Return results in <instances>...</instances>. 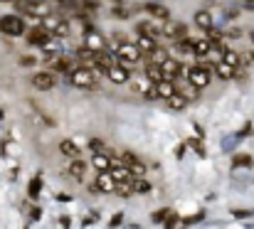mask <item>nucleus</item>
Returning <instances> with one entry per match:
<instances>
[{"instance_id":"b1692460","label":"nucleus","mask_w":254,"mask_h":229,"mask_svg":"<svg viewBox=\"0 0 254 229\" xmlns=\"http://www.w3.org/2000/svg\"><path fill=\"white\" fill-rule=\"evenodd\" d=\"M52 64V69H57V72H72V59H67V57H57V59H52L50 62Z\"/></svg>"},{"instance_id":"4468645a","label":"nucleus","mask_w":254,"mask_h":229,"mask_svg":"<svg viewBox=\"0 0 254 229\" xmlns=\"http://www.w3.org/2000/svg\"><path fill=\"white\" fill-rule=\"evenodd\" d=\"M50 37H52V35H47L42 27H35V30H30V32H27V42H30V45H40V47H42Z\"/></svg>"},{"instance_id":"aec40b11","label":"nucleus","mask_w":254,"mask_h":229,"mask_svg":"<svg viewBox=\"0 0 254 229\" xmlns=\"http://www.w3.org/2000/svg\"><path fill=\"white\" fill-rule=\"evenodd\" d=\"M195 25L197 27H202L205 32L212 27V17H210V12L207 10H200V12H195Z\"/></svg>"},{"instance_id":"c756f323","label":"nucleus","mask_w":254,"mask_h":229,"mask_svg":"<svg viewBox=\"0 0 254 229\" xmlns=\"http://www.w3.org/2000/svg\"><path fill=\"white\" fill-rule=\"evenodd\" d=\"M146 76L153 81V84H158V81H163V76H161V69L158 67H151V64H146Z\"/></svg>"},{"instance_id":"20e7f679","label":"nucleus","mask_w":254,"mask_h":229,"mask_svg":"<svg viewBox=\"0 0 254 229\" xmlns=\"http://www.w3.org/2000/svg\"><path fill=\"white\" fill-rule=\"evenodd\" d=\"M0 32H5L10 37H17V35L25 32V22L17 15H2L0 17Z\"/></svg>"},{"instance_id":"f8f14e48","label":"nucleus","mask_w":254,"mask_h":229,"mask_svg":"<svg viewBox=\"0 0 254 229\" xmlns=\"http://www.w3.org/2000/svg\"><path fill=\"white\" fill-rule=\"evenodd\" d=\"M163 32H166L168 37H173V40L178 42V40H183V37H185V32H188V27H185L183 22H168V25L163 27Z\"/></svg>"},{"instance_id":"5701e85b","label":"nucleus","mask_w":254,"mask_h":229,"mask_svg":"<svg viewBox=\"0 0 254 229\" xmlns=\"http://www.w3.org/2000/svg\"><path fill=\"white\" fill-rule=\"evenodd\" d=\"M222 64H227V67H232V69H237L242 62H240V55L237 52H230V50H225V55H222V59H220Z\"/></svg>"},{"instance_id":"9b49d317","label":"nucleus","mask_w":254,"mask_h":229,"mask_svg":"<svg viewBox=\"0 0 254 229\" xmlns=\"http://www.w3.org/2000/svg\"><path fill=\"white\" fill-rule=\"evenodd\" d=\"M94 190H99V192H114L116 190V182L109 177V172H101L96 177V182H94Z\"/></svg>"},{"instance_id":"6ab92c4d","label":"nucleus","mask_w":254,"mask_h":229,"mask_svg":"<svg viewBox=\"0 0 254 229\" xmlns=\"http://www.w3.org/2000/svg\"><path fill=\"white\" fill-rule=\"evenodd\" d=\"M106 76H109L114 84H126V81H128V72H126V69H121V67L109 69V72H106Z\"/></svg>"},{"instance_id":"37998d69","label":"nucleus","mask_w":254,"mask_h":229,"mask_svg":"<svg viewBox=\"0 0 254 229\" xmlns=\"http://www.w3.org/2000/svg\"><path fill=\"white\" fill-rule=\"evenodd\" d=\"M0 2H5V0H0Z\"/></svg>"},{"instance_id":"9d476101","label":"nucleus","mask_w":254,"mask_h":229,"mask_svg":"<svg viewBox=\"0 0 254 229\" xmlns=\"http://www.w3.org/2000/svg\"><path fill=\"white\" fill-rule=\"evenodd\" d=\"M153 91H156V96H158V99H170L178 89H175V84H173V81H166V79H163V81L153 84Z\"/></svg>"},{"instance_id":"0eeeda50","label":"nucleus","mask_w":254,"mask_h":229,"mask_svg":"<svg viewBox=\"0 0 254 229\" xmlns=\"http://www.w3.org/2000/svg\"><path fill=\"white\" fill-rule=\"evenodd\" d=\"M55 84H57V81H55V74H52V72H40V74L32 76V86L40 89V91H50Z\"/></svg>"},{"instance_id":"473e14b6","label":"nucleus","mask_w":254,"mask_h":229,"mask_svg":"<svg viewBox=\"0 0 254 229\" xmlns=\"http://www.w3.org/2000/svg\"><path fill=\"white\" fill-rule=\"evenodd\" d=\"M178 94H180V96H183V99H185V101H188V99H195V96H197V89H195V86H190V84H188V86H185V89H183V91H178Z\"/></svg>"},{"instance_id":"412c9836","label":"nucleus","mask_w":254,"mask_h":229,"mask_svg":"<svg viewBox=\"0 0 254 229\" xmlns=\"http://www.w3.org/2000/svg\"><path fill=\"white\" fill-rule=\"evenodd\" d=\"M99 47H101V37L94 32V27H91V30H86V50L99 52Z\"/></svg>"},{"instance_id":"ddd939ff","label":"nucleus","mask_w":254,"mask_h":229,"mask_svg":"<svg viewBox=\"0 0 254 229\" xmlns=\"http://www.w3.org/2000/svg\"><path fill=\"white\" fill-rule=\"evenodd\" d=\"M146 12L151 15V17H158V20H168L170 12L166 5H161V2H146Z\"/></svg>"},{"instance_id":"ea45409f","label":"nucleus","mask_w":254,"mask_h":229,"mask_svg":"<svg viewBox=\"0 0 254 229\" xmlns=\"http://www.w3.org/2000/svg\"><path fill=\"white\" fill-rule=\"evenodd\" d=\"M20 64H25V67H30V64H37V62H35V59H30V57H22V59H20Z\"/></svg>"},{"instance_id":"bb28decb","label":"nucleus","mask_w":254,"mask_h":229,"mask_svg":"<svg viewBox=\"0 0 254 229\" xmlns=\"http://www.w3.org/2000/svg\"><path fill=\"white\" fill-rule=\"evenodd\" d=\"M60 151L64 153L67 158H77V155H79V148H77V143H72V141H62V143H60Z\"/></svg>"},{"instance_id":"72a5a7b5","label":"nucleus","mask_w":254,"mask_h":229,"mask_svg":"<svg viewBox=\"0 0 254 229\" xmlns=\"http://www.w3.org/2000/svg\"><path fill=\"white\" fill-rule=\"evenodd\" d=\"M40 187H42V180H40V177H35V180L30 182V197H37Z\"/></svg>"},{"instance_id":"e433bc0d","label":"nucleus","mask_w":254,"mask_h":229,"mask_svg":"<svg viewBox=\"0 0 254 229\" xmlns=\"http://www.w3.org/2000/svg\"><path fill=\"white\" fill-rule=\"evenodd\" d=\"M170 212L168 210H161V212H156V215H153V222H163V217H168Z\"/></svg>"},{"instance_id":"c03bdc74","label":"nucleus","mask_w":254,"mask_h":229,"mask_svg":"<svg viewBox=\"0 0 254 229\" xmlns=\"http://www.w3.org/2000/svg\"><path fill=\"white\" fill-rule=\"evenodd\" d=\"M247 2H250V0H247Z\"/></svg>"},{"instance_id":"a19ab883","label":"nucleus","mask_w":254,"mask_h":229,"mask_svg":"<svg viewBox=\"0 0 254 229\" xmlns=\"http://www.w3.org/2000/svg\"><path fill=\"white\" fill-rule=\"evenodd\" d=\"M62 5H72V2H77V0H60Z\"/></svg>"},{"instance_id":"2f4dec72","label":"nucleus","mask_w":254,"mask_h":229,"mask_svg":"<svg viewBox=\"0 0 254 229\" xmlns=\"http://www.w3.org/2000/svg\"><path fill=\"white\" fill-rule=\"evenodd\" d=\"M235 168H252V158L250 155H237L235 158Z\"/></svg>"},{"instance_id":"c85d7f7f","label":"nucleus","mask_w":254,"mask_h":229,"mask_svg":"<svg viewBox=\"0 0 254 229\" xmlns=\"http://www.w3.org/2000/svg\"><path fill=\"white\" fill-rule=\"evenodd\" d=\"M175 47H178L180 52H185V55H192V40H190V37L178 40V42H175Z\"/></svg>"},{"instance_id":"393cba45","label":"nucleus","mask_w":254,"mask_h":229,"mask_svg":"<svg viewBox=\"0 0 254 229\" xmlns=\"http://www.w3.org/2000/svg\"><path fill=\"white\" fill-rule=\"evenodd\" d=\"M131 190L133 192H151V182L146 177H133L131 180Z\"/></svg>"},{"instance_id":"423d86ee","label":"nucleus","mask_w":254,"mask_h":229,"mask_svg":"<svg viewBox=\"0 0 254 229\" xmlns=\"http://www.w3.org/2000/svg\"><path fill=\"white\" fill-rule=\"evenodd\" d=\"M119 59H124V62H128V64H133V62H138L141 59V52H138V47L131 42H121L119 45Z\"/></svg>"},{"instance_id":"7ed1b4c3","label":"nucleus","mask_w":254,"mask_h":229,"mask_svg":"<svg viewBox=\"0 0 254 229\" xmlns=\"http://www.w3.org/2000/svg\"><path fill=\"white\" fill-rule=\"evenodd\" d=\"M67 79H69V84L82 86V89H89V86L96 84V76H94V72H91L89 67H77V69H72V72L67 74Z\"/></svg>"},{"instance_id":"dca6fc26","label":"nucleus","mask_w":254,"mask_h":229,"mask_svg":"<svg viewBox=\"0 0 254 229\" xmlns=\"http://www.w3.org/2000/svg\"><path fill=\"white\" fill-rule=\"evenodd\" d=\"M168 59L170 57H168V52H166L163 47H156V50L148 55V64H151V67H161V64L168 62Z\"/></svg>"},{"instance_id":"79ce46f5","label":"nucleus","mask_w":254,"mask_h":229,"mask_svg":"<svg viewBox=\"0 0 254 229\" xmlns=\"http://www.w3.org/2000/svg\"><path fill=\"white\" fill-rule=\"evenodd\" d=\"M111 2H114V5H121V2H124V0H111Z\"/></svg>"},{"instance_id":"4be33fe9","label":"nucleus","mask_w":254,"mask_h":229,"mask_svg":"<svg viewBox=\"0 0 254 229\" xmlns=\"http://www.w3.org/2000/svg\"><path fill=\"white\" fill-rule=\"evenodd\" d=\"M91 165H94L99 172H109V168H111V158H106V155H94V158H91Z\"/></svg>"},{"instance_id":"58836bf2","label":"nucleus","mask_w":254,"mask_h":229,"mask_svg":"<svg viewBox=\"0 0 254 229\" xmlns=\"http://www.w3.org/2000/svg\"><path fill=\"white\" fill-rule=\"evenodd\" d=\"M200 220H202V212H197L195 217H188V220H185V225H195V222H200Z\"/></svg>"},{"instance_id":"c9c22d12","label":"nucleus","mask_w":254,"mask_h":229,"mask_svg":"<svg viewBox=\"0 0 254 229\" xmlns=\"http://www.w3.org/2000/svg\"><path fill=\"white\" fill-rule=\"evenodd\" d=\"M188 143H190V146H192V148H195V151L200 153V155H205V148H202V146H200V141H197V138H190V141H188Z\"/></svg>"},{"instance_id":"a211bd4d","label":"nucleus","mask_w":254,"mask_h":229,"mask_svg":"<svg viewBox=\"0 0 254 229\" xmlns=\"http://www.w3.org/2000/svg\"><path fill=\"white\" fill-rule=\"evenodd\" d=\"M210 50H212V42L210 40H192V55L205 57V55H210Z\"/></svg>"},{"instance_id":"39448f33","label":"nucleus","mask_w":254,"mask_h":229,"mask_svg":"<svg viewBox=\"0 0 254 229\" xmlns=\"http://www.w3.org/2000/svg\"><path fill=\"white\" fill-rule=\"evenodd\" d=\"M161 76L166 79V81H173V84H178V76L183 72V67H180V62H175V59H168V62H163L161 67Z\"/></svg>"},{"instance_id":"cd10ccee","label":"nucleus","mask_w":254,"mask_h":229,"mask_svg":"<svg viewBox=\"0 0 254 229\" xmlns=\"http://www.w3.org/2000/svg\"><path fill=\"white\" fill-rule=\"evenodd\" d=\"M215 69H217V74L222 76V79H232V76L237 74V69H232V67L222 64V62H217V64H215Z\"/></svg>"},{"instance_id":"a878e982","label":"nucleus","mask_w":254,"mask_h":229,"mask_svg":"<svg viewBox=\"0 0 254 229\" xmlns=\"http://www.w3.org/2000/svg\"><path fill=\"white\" fill-rule=\"evenodd\" d=\"M166 101H168V106L173 109V111H183V109L188 106V101H185V99H183V96H180L178 91H175V94H173L170 99H166Z\"/></svg>"},{"instance_id":"f03ea898","label":"nucleus","mask_w":254,"mask_h":229,"mask_svg":"<svg viewBox=\"0 0 254 229\" xmlns=\"http://www.w3.org/2000/svg\"><path fill=\"white\" fill-rule=\"evenodd\" d=\"M40 27L47 32V35H69V22L64 17H57V15H47L40 20Z\"/></svg>"},{"instance_id":"6e6552de","label":"nucleus","mask_w":254,"mask_h":229,"mask_svg":"<svg viewBox=\"0 0 254 229\" xmlns=\"http://www.w3.org/2000/svg\"><path fill=\"white\" fill-rule=\"evenodd\" d=\"M109 177H111L114 182H131V180H133V175L128 172V168L121 165V163H116V165L109 168Z\"/></svg>"},{"instance_id":"f257e3e1","label":"nucleus","mask_w":254,"mask_h":229,"mask_svg":"<svg viewBox=\"0 0 254 229\" xmlns=\"http://www.w3.org/2000/svg\"><path fill=\"white\" fill-rule=\"evenodd\" d=\"M185 76H188V84H190V86H195V89L200 91V89H205V86L210 84V79H212V69H210L207 64H197V67L188 69Z\"/></svg>"},{"instance_id":"1a4fd4ad","label":"nucleus","mask_w":254,"mask_h":229,"mask_svg":"<svg viewBox=\"0 0 254 229\" xmlns=\"http://www.w3.org/2000/svg\"><path fill=\"white\" fill-rule=\"evenodd\" d=\"M91 67H99L101 72H109V69H114V67H116V62H114V57H111V55H106V52H96V55H94Z\"/></svg>"},{"instance_id":"f704fd0d","label":"nucleus","mask_w":254,"mask_h":229,"mask_svg":"<svg viewBox=\"0 0 254 229\" xmlns=\"http://www.w3.org/2000/svg\"><path fill=\"white\" fill-rule=\"evenodd\" d=\"M57 47H60V42H55V37H50V40L42 45V50H45V52H55Z\"/></svg>"},{"instance_id":"2eb2a0df","label":"nucleus","mask_w":254,"mask_h":229,"mask_svg":"<svg viewBox=\"0 0 254 229\" xmlns=\"http://www.w3.org/2000/svg\"><path fill=\"white\" fill-rule=\"evenodd\" d=\"M84 172H86V165L84 160H79V158H74V160H69V175L74 177V180H84Z\"/></svg>"},{"instance_id":"4c0bfd02","label":"nucleus","mask_w":254,"mask_h":229,"mask_svg":"<svg viewBox=\"0 0 254 229\" xmlns=\"http://www.w3.org/2000/svg\"><path fill=\"white\" fill-rule=\"evenodd\" d=\"M175 225H178V217H175V215H168V220H166V229H173Z\"/></svg>"},{"instance_id":"f3484780","label":"nucleus","mask_w":254,"mask_h":229,"mask_svg":"<svg viewBox=\"0 0 254 229\" xmlns=\"http://www.w3.org/2000/svg\"><path fill=\"white\" fill-rule=\"evenodd\" d=\"M136 47H138V52H141V55H143V52H146V55H151L158 45H156V40H153V37L141 35V37H138V42H136Z\"/></svg>"},{"instance_id":"7c9ffc66","label":"nucleus","mask_w":254,"mask_h":229,"mask_svg":"<svg viewBox=\"0 0 254 229\" xmlns=\"http://www.w3.org/2000/svg\"><path fill=\"white\" fill-rule=\"evenodd\" d=\"M114 192H119V195H124V197L133 195V190H131V182H116V190H114Z\"/></svg>"}]
</instances>
